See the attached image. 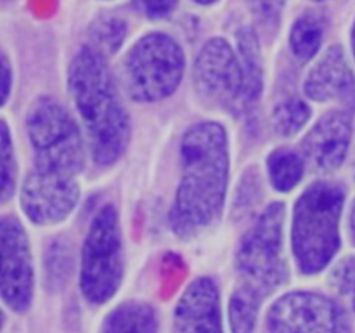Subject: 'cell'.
I'll return each instance as SVG.
<instances>
[{
  "instance_id": "1",
  "label": "cell",
  "mask_w": 355,
  "mask_h": 333,
  "mask_svg": "<svg viewBox=\"0 0 355 333\" xmlns=\"http://www.w3.org/2000/svg\"><path fill=\"white\" fill-rule=\"evenodd\" d=\"M182 179L170 224L177 236L193 238L220 217L229 182L227 132L215 121H201L182 139Z\"/></svg>"
},
{
  "instance_id": "2",
  "label": "cell",
  "mask_w": 355,
  "mask_h": 333,
  "mask_svg": "<svg viewBox=\"0 0 355 333\" xmlns=\"http://www.w3.org/2000/svg\"><path fill=\"white\" fill-rule=\"evenodd\" d=\"M68 85L94 160L114 163L127 148L130 123L103 54L92 47L80 49L69 65Z\"/></svg>"
},
{
  "instance_id": "3",
  "label": "cell",
  "mask_w": 355,
  "mask_h": 333,
  "mask_svg": "<svg viewBox=\"0 0 355 333\" xmlns=\"http://www.w3.org/2000/svg\"><path fill=\"white\" fill-rule=\"evenodd\" d=\"M343 191L335 184L315 182L295 205L291 243L302 273L324 269L340 246Z\"/></svg>"
},
{
  "instance_id": "4",
  "label": "cell",
  "mask_w": 355,
  "mask_h": 333,
  "mask_svg": "<svg viewBox=\"0 0 355 333\" xmlns=\"http://www.w3.org/2000/svg\"><path fill=\"white\" fill-rule=\"evenodd\" d=\"M283 228L284 205H269L241 239L236 253V267L241 276V284L252 288L262 297L288 280Z\"/></svg>"
},
{
  "instance_id": "5",
  "label": "cell",
  "mask_w": 355,
  "mask_h": 333,
  "mask_svg": "<svg viewBox=\"0 0 355 333\" xmlns=\"http://www.w3.org/2000/svg\"><path fill=\"white\" fill-rule=\"evenodd\" d=\"M26 130L35 169L73 176L83 166V139L78 125L54 99H40L30 110Z\"/></svg>"
},
{
  "instance_id": "6",
  "label": "cell",
  "mask_w": 355,
  "mask_h": 333,
  "mask_svg": "<svg viewBox=\"0 0 355 333\" xmlns=\"http://www.w3.org/2000/svg\"><path fill=\"white\" fill-rule=\"evenodd\" d=\"M182 47L165 33H149L128 51L123 82L134 99L151 103L170 96L184 75Z\"/></svg>"
},
{
  "instance_id": "7",
  "label": "cell",
  "mask_w": 355,
  "mask_h": 333,
  "mask_svg": "<svg viewBox=\"0 0 355 333\" xmlns=\"http://www.w3.org/2000/svg\"><path fill=\"white\" fill-rule=\"evenodd\" d=\"M123 278L120 225L113 205L97 212L82 250L80 287L90 304L101 305L118 291Z\"/></svg>"
},
{
  "instance_id": "8",
  "label": "cell",
  "mask_w": 355,
  "mask_h": 333,
  "mask_svg": "<svg viewBox=\"0 0 355 333\" xmlns=\"http://www.w3.org/2000/svg\"><path fill=\"white\" fill-rule=\"evenodd\" d=\"M269 333H350L342 305L314 291H291L277 298L267 314Z\"/></svg>"
},
{
  "instance_id": "9",
  "label": "cell",
  "mask_w": 355,
  "mask_h": 333,
  "mask_svg": "<svg viewBox=\"0 0 355 333\" xmlns=\"http://www.w3.org/2000/svg\"><path fill=\"white\" fill-rule=\"evenodd\" d=\"M194 80L200 92L220 106H236L245 99L241 61L224 38H211L203 45L194 66Z\"/></svg>"
},
{
  "instance_id": "10",
  "label": "cell",
  "mask_w": 355,
  "mask_h": 333,
  "mask_svg": "<svg viewBox=\"0 0 355 333\" xmlns=\"http://www.w3.org/2000/svg\"><path fill=\"white\" fill-rule=\"evenodd\" d=\"M2 246V298L12 311L24 312L33 298V264L23 225L3 217L0 225Z\"/></svg>"
},
{
  "instance_id": "11",
  "label": "cell",
  "mask_w": 355,
  "mask_h": 333,
  "mask_svg": "<svg viewBox=\"0 0 355 333\" xmlns=\"http://www.w3.org/2000/svg\"><path fill=\"white\" fill-rule=\"evenodd\" d=\"M78 184L73 176L35 169L24 179L21 207L35 224H55L71 214L78 203Z\"/></svg>"
},
{
  "instance_id": "12",
  "label": "cell",
  "mask_w": 355,
  "mask_h": 333,
  "mask_svg": "<svg viewBox=\"0 0 355 333\" xmlns=\"http://www.w3.org/2000/svg\"><path fill=\"white\" fill-rule=\"evenodd\" d=\"M172 333H224L218 288L211 278L187 287L173 312Z\"/></svg>"
},
{
  "instance_id": "13",
  "label": "cell",
  "mask_w": 355,
  "mask_h": 333,
  "mask_svg": "<svg viewBox=\"0 0 355 333\" xmlns=\"http://www.w3.org/2000/svg\"><path fill=\"white\" fill-rule=\"evenodd\" d=\"M352 139V118L343 111H329L304 139L309 162L322 172L336 170L345 160Z\"/></svg>"
},
{
  "instance_id": "14",
  "label": "cell",
  "mask_w": 355,
  "mask_h": 333,
  "mask_svg": "<svg viewBox=\"0 0 355 333\" xmlns=\"http://www.w3.org/2000/svg\"><path fill=\"white\" fill-rule=\"evenodd\" d=\"M352 85L354 75L347 62L345 52L340 45H333L309 71L304 90L311 99L328 101L345 94Z\"/></svg>"
},
{
  "instance_id": "15",
  "label": "cell",
  "mask_w": 355,
  "mask_h": 333,
  "mask_svg": "<svg viewBox=\"0 0 355 333\" xmlns=\"http://www.w3.org/2000/svg\"><path fill=\"white\" fill-rule=\"evenodd\" d=\"M103 333H158V316L144 302H125L107 314Z\"/></svg>"
},
{
  "instance_id": "16",
  "label": "cell",
  "mask_w": 355,
  "mask_h": 333,
  "mask_svg": "<svg viewBox=\"0 0 355 333\" xmlns=\"http://www.w3.org/2000/svg\"><path fill=\"white\" fill-rule=\"evenodd\" d=\"M239 61L243 68V80H245V101L255 103L260 97L263 87L262 61H260V49L257 35L250 28H243L238 35Z\"/></svg>"
},
{
  "instance_id": "17",
  "label": "cell",
  "mask_w": 355,
  "mask_h": 333,
  "mask_svg": "<svg viewBox=\"0 0 355 333\" xmlns=\"http://www.w3.org/2000/svg\"><path fill=\"white\" fill-rule=\"evenodd\" d=\"M262 298V295L245 284L234 290L229 300V325L232 333H255Z\"/></svg>"
},
{
  "instance_id": "18",
  "label": "cell",
  "mask_w": 355,
  "mask_h": 333,
  "mask_svg": "<svg viewBox=\"0 0 355 333\" xmlns=\"http://www.w3.org/2000/svg\"><path fill=\"white\" fill-rule=\"evenodd\" d=\"M324 37V23L318 14H304L295 21L290 33V45L300 59H312L318 54Z\"/></svg>"
},
{
  "instance_id": "19",
  "label": "cell",
  "mask_w": 355,
  "mask_h": 333,
  "mask_svg": "<svg viewBox=\"0 0 355 333\" xmlns=\"http://www.w3.org/2000/svg\"><path fill=\"white\" fill-rule=\"evenodd\" d=\"M269 177L277 191H290L304 176V162L290 149H276L267 162Z\"/></svg>"
},
{
  "instance_id": "20",
  "label": "cell",
  "mask_w": 355,
  "mask_h": 333,
  "mask_svg": "<svg viewBox=\"0 0 355 333\" xmlns=\"http://www.w3.org/2000/svg\"><path fill=\"white\" fill-rule=\"evenodd\" d=\"M311 118V108L305 101L293 97L286 99L274 108L272 127L279 135L290 137L300 132Z\"/></svg>"
},
{
  "instance_id": "21",
  "label": "cell",
  "mask_w": 355,
  "mask_h": 333,
  "mask_svg": "<svg viewBox=\"0 0 355 333\" xmlns=\"http://www.w3.org/2000/svg\"><path fill=\"white\" fill-rule=\"evenodd\" d=\"M125 33H127V26L118 17H101L90 28L92 44L96 45V51H99L101 54L118 51Z\"/></svg>"
},
{
  "instance_id": "22",
  "label": "cell",
  "mask_w": 355,
  "mask_h": 333,
  "mask_svg": "<svg viewBox=\"0 0 355 333\" xmlns=\"http://www.w3.org/2000/svg\"><path fill=\"white\" fill-rule=\"evenodd\" d=\"M0 155H2V173H0V187H2V200L7 201L14 193L16 186V158L10 142L9 127L6 121L0 123Z\"/></svg>"
},
{
  "instance_id": "23",
  "label": "cell",
  "mask_w": 355,
  "mask_h": 333,
  "mask_svg": "<svg viewBox=\"0 0 355 333\" xmlns=\"http://www.w3.org/2000/svg\"><path fill=\"white\" fill-rule=\"evenodd\" d=\"M329 284L340 298L355 311V255L343 259L333 269L329 276Z\"/></svg>"
},
{
  "instance_id": "24",
  "label": "cell",
  "mask_w": 355,
  "mask_h": 333,
  "mask_svg": "<svg viewBox=\"0 0 355 333\" xmlns=\"http://www.w3.org/2000/svg\"><path fill=\"white\" fill-rule=\"evenodd\" d=\"M253 16L263 24H274L279 21L281 12L288 0H246Z\"/></svg>"
},
{
  "instance_id": "25",
  "label": "cell",
  "mask_w": 355,
  "mask_h": 333,
  "mask_svg": "<svg viewBox=\"0 0 355 333\" xmlns=\"http://www.w3.org/2000/svg\"><path fill=\"white\" fill-rule=\"evenodd\" d=\"M137 6L148 17H165L175 9L177 0H137Z\"/></svg>"
},
{
  "instance_id": "26",
  "label": "cell",
  "mask_w": 355,
  "mask_h": 333,
  "mask_svg": "<svg viewBox=\"0 0 355 333\" xmlns=\"http://www.w3.org/2000/svg\"><path fill=\"white\" fill-rule=\"evenodd\" d=\"M10 90V66L7 58H2V103H6Z\"/></svg>"
},
{
  "instance_id": "27",
  "label": "cell",
  "mask_w": 355,
  "mask_h": 333,
  "mask_svg": "<svg viewBox=\"0 0 355 333\" xmlns=\"http://www.w3.org/2000/svg\"><path fill=\"white\" fill-rule=\"evenodd\" d=\"M350 232H352V236L355 239V201L352 205V210H350Z\"/></svg>"
},
{
  "instance_id": "28",
  "label": "cell",
  "mask_w": 355,
  "mask_h": 333,
  "mask_svg": "<svg viewBox=\"0 0 355 333\" xmlns=\"http://www.w3.org/2000/svg\"><path fill=\"white\" fill-rule=\"evenodd\" d=\"M194 2H198V3H201V6H210V3H214V2H217V0H194Z\"/></svg>"
},
{
  "instance_id": "29",
  "label": "cell",
  "mask_w": 355,
  "mask_h": 333,
  "mask_svg": "<svg viewBox=\"0 0 355 333\" xmlns=\"http://www.w3.org/2000/svg\"><path fill=\"white\" fill-rule=\"evenodd\" d=\"M352 51H354V56H355V23H354V28H352Z\"/></svg>"
}]
</instances>
